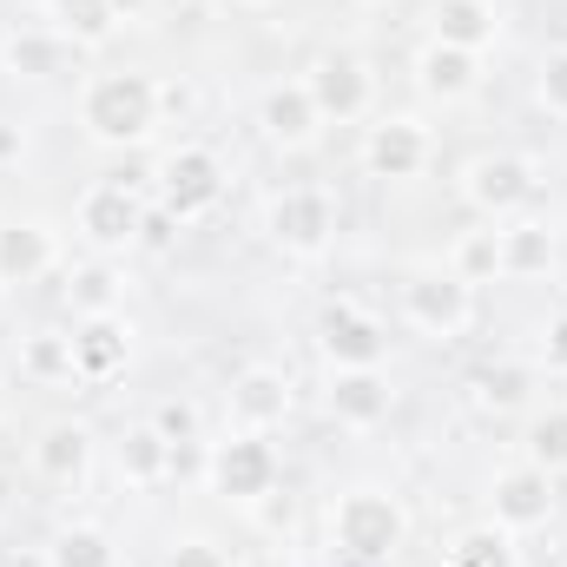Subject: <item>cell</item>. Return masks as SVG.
<instances>
[{
	"instance_id": "8992f818",
	"label": "cell",
	"mask_w": 567,
	"mask_h": 567,
	"mask_svg": "<svg viewBox=\"0 0 567 567\" xmlns=\"http://www.w3.org/2000/svg\"><path fill=\"white\" fill-rule=\"evenodd\" d=\"M462 198L488 218V225H508L528 198H535V165L522 152H482L468 172H462Z\"/></svg>"
},
{
	"instance_id": "d6986e66",
	"label": "cell",
	"mask_w": 567,
	"mask_h": 567,
	"mask_svg": "<svg viewBox=\"0 0 567 567\" xmlns=\"http://www.w3.org/2000/svg\"><path fill=\"white\" fill-rule=\"evenodd\" d=\"M86 462H93V429L86 423H53L40 442H33V468L47 475V482H80L86 475Z\"/></svg>"
},
{
	"instance_id": "6da1fadb",
	"label": "cell",
	"mask_w": 567,
	"mask_h": 567,
	"mask_svg": "<svg viewBox=\"0 0 567 567\" xmlns=\"http://www.w3.org/2000/svg\"><path fill=\"white\" fill-rule=\"evenodd\" d=\"M158 80L152 73H93L80 86V126L100 145H140L158 126Z\"/></svg>"
},
{
	"instance_id": "b9f144b4",
	"label": "cell",
	"mask_w": 567,
	"mask_h": 567,
	"mask_svg": "<svg viewBox=\"0 0 567 567\" xmlns=\"http://www.w3.org/2000/svg\"><path fill=\"white\" fill-rule=\"evenodd\" d=\"M0 416H7V390H0Z\"/></svg>"
},
{
	"instance_id": "9c48e42d",
	"label": "cell",
	"mask_w": 567,
	"mask_h": 567,
	"mask_svg": "<svg viewBox=\"0 0 567 567\" xmlns=\"http://www.w3.org/2000/svg\"><path fill=\"white\" fill-rule=\"evenodd\" d=\"M265 231H271V245H284L290 258H317V251L330 245V231H337V205H330V192H317V185H290V192L271 198Z\"/></svg>"
},
{
	"instance_id": "836d02e7",
	"label": "cell",
	"mask_w": 567,
	"mask_h": 567,
	"mask_svg": "<svg viewBox=\"0 0 567 567\" xmlns=\"http://www.w3.org/2000/svg\"><path fill=\"white\" fill-rule=\"evenodd\" d=\"M165 567H231V555H225L218 542L192 535V542H172V555H165Z\"/></svg>"
},
{
	"instance_id": "52a82bcc",
	"label": "cell",
	"mask_w": 567,
	"mask_h": 567,
	"mask_svg": "<svg viewBox=\"0 0 567 567\" xmlns=\"http://www.w3.org/2000/svg\"><path fill=\"white\" fill-rule=\"evenodd\" d=\"M218 198H225V165H218V152L178 145V152L158 165V212H172L178 225L198 218V212H212Z\"/></svg>"
},
{
	"instance_id": "e575fe53",
	"label": "cell",
	"mask_w": 567,
	"mask_h": 567,
	"mask_svg": "<svg viewBox=\"0 0 567 567\" xmlns=\"http://www.w3.org/2000/svg\"><path fill=\"white\" fill-rule=\"evenodd\" d=\"M542 363L567 377V310H561V317H548V337H542Z\"/></svg>"
},
{
	"instance_id": "7402d4cb",
	"label": "cell",
	"mask_w": 567,
	"mask_h": 567,
	"mask_svg": "<svg viewBox=\"0 0 567 567\" xmlns=\"http://www.w3.org/2000/svg\"><path fill=\"white\" fill-rule=\"evenodd\" d=\"M416 73H423L429 100H468V93H475V80H482V60H475V53H462V47L429 40L423 60H416Z\"/></svg>"
},
{
	"instance_id": "ab89813d",
	"label": "cell",
	"mask_w": 567,
	"mask_h": 567,
	"mask_svg": "<svg viewBox=\"0 0 567 567\" xmlns=\"http://www.w3.org/2000/svg\"><path fill=\"white\" fill-rule=\"evenodd\" d=\"M7 508H13V475L0 468V515H7Z\"/></svg>"
},
{
	"instance_id": "7a4b0ae2",
	"label": "cell",
	"mask_w": 567,
	"mask_h": 567,
	"mask_svg": "<svg viewBox=\"0 0 567 567\" xmlns=\"http://www.w3.org/2000/svg\"><path fill=\"white\" fill-rule=\"evenodd\" d=\"M403 535H410V515H403V502L396 495H383V488H350V495H337V508H330V548L337 555H350V561H390L396 548H403Z\"/></svg>"
},
{
	"instance_id": "1f68e13d",
	"label": "cell",
	"mask_w": 567,
	"mask_h": 567,
	"mask_svg": "<svg viewBox=\"0 0 567 567\" xmlns=\"http://www.w3.org/2000/svg\"><path fill=\"white\" fill-rule=\"evenodd\" d=\"M535 100L548 106V120H567V47H555L535 73Z\"/></svg>"
},
{
	"instance_id": "f35d334b",
	"label": "cell",
	"mask_w": 567,
	"mask_h": 567,
	"mask_svg": "<svg viewBox=\"0 0 567 567\" xmlns=\"http://www.w3.org/2000/svg\"><path fill=\"white\" fill-rule=\"evenodd\" d=\"M245 567H290V555H284V548H265V555H251Z\"/></svg>"
},
{
	"instance_id": "30bf717a",
	"label": "cell",
	"mask_w": 567,
	"mask_h": 567,
	"mask_svg": "<svg viewBox=\"0 0 567 567\" xmlns=\"http://www.w3.org/2000/svg\"><path fill=\"white\" fill-rule=\"evenodd\" d=\"M303 86H310L323 126H330V120H337V126H343V120H363V106H370V66H363L357 53H343V47L317 53L310 73H303Z\"/></svg>"
},
{
	"instance_id": "e0dca14e",
	"label": "cell",
	"mask_w": 567,
	"mask_h": 567,
	"mask_svg": "<svg viewBox=\"0 0 567 567\" xmlns=\"http://www.w3.org/2000/svg\"><path fill=\"white\" fill-rule=\"evenodd\" d=\"M284 416H290V377L284 370H245L231 383V423L238 429L271 435V429H284Z\"/></svg>"
},
{
	"instance_id": "2e32d148",
	"label": "cell",
	"mask_w": 567,
	"mask_h": 567,
	"mask_svg": "<svg viewBox=\"0 0 567 567\" xmlns=\"http://www.w3.org/2000/svg\"><path fill=\"white\" fill-rule=\"evenodd\" d=\"M363 165H370L377 178H416L429 165V133L416 120H383V126H370V140H363Z\"/></svg>"
},
{
	"instance_id": "484cf974",
	"label": "cell",
	"mask_w": 567,
	"mask_h": 567,
	"mask_svg": "<svg viewBox=\"0 0 567 567\" xmlns=\"http://www.w3.org/2000/svg\"><path fill=\"white\" fill-rule=\"evenodd\" d=\"M20 370H27L33 383H80V370H73V337H60V330H40V337H27V350H20Z\"/></svg>"
},
{
	"instance_id": "277c9868",
	"label": "cell",
	"mask_w": 567,
	"mask_h": 567,
	"mask_svg": "<svg viewBox=\"0 0 567 567\" xmlns=\"http://www.w3.org/2000/svg\"><path fill=\"white\" fill-rule=\"evenodd\" d=\"M403 317L435 343H455L475 323V284H462L455 271H416L403 284Z\"/></svg>"
},
{
	"instance_id": "4316f807",
	"label": "cell",
	"mask_w": 567,
	"mask_h": 567,
	"mask_svg": "<svg viewBox=\"0 0 567 567\" xmlns=\"http://www.w3.org/2000/svg\"><path fill=\"white\" fill-rule=\"evenodd\" d=\"M528 383H535V377H528L522 363H482V370L468 377V390H475L482 410H522V403H528Z\"/></svg>"
},
{
	"instance_id": "5b68a950",
	"label": "cell",
	"mask_w": 567,
	"mask_h": 567,
	"mask_svg": "<svg viewBox=\"0 0 567 567\" xmlns=\"http://www.w3.org/2000/svg\"><path fill=\"white\" fill-rule=\"evenodd\" d=\"M80 231H86L100 251H126V245H140V238H145L140 185H133L126 172H113V178L86 185V192H80Z\"/></svg>"
},
{
	"instance_id": "ffe728a7",
	"label": "cell",
	"mask_w": 567,
	"mask_h": 567,
	"mask_svg": "<svg viewBox=\"0 0 567 567\" xmlns=\"http://www.w3.org/2000/svg\"><path fill=\"white\" fill-rule=\"evenodd\" d=\"M429 20H435V40L442 47H462V53H482L488 40H495V0H435L429 7Z\"/></svg>"
},
{
	"instance_id": "44dd1931",
	"label": "cell",
	"mask_w": 567,
	"mask_h": 567,
	"mask_svg": "<svg viewBox=\"0 0 567 567\" xmlns=\"http://www.w3.org/2000/svg\"><path fill=\"white\" fill-rule=\"evenodd\" d=\"M555 265V231L542 218H508L502 225V278H542Z\"/></svg>"
},
{
	"instance_id": "8fae6325",
	"label": "cell",
	"mask_w": 567,
	"mask_h": 567,
	"mask_svg": "<svg viewBox=\"0 0 567 567\" xmlns=\"http://www.w3.org/2000/svg\"><path fill=\"white\" fill-rule=\"evenodd\" d=\"M488 508H495V528H508V535L548 528V522H555V475H548V468H535V462H522V468L495 475Z\"/></svg>"
},
{
	"instance_id": "5bb4252c",
	"label": "cell",
	"mask_w": 567,
	"mask_h": 567,
	"mask_svg": "<svg viewBox=\"0 0 567 567\" xmlns=\"http://www.w3.org/2000/svg\"><path fill=\"white\" fill-rule=\"evenodd\" d=\"M66 60H73V40L60 27H13L0 40V66L13 80H53V73H66Z\"/></svg>"
},
{
	"instance_id": "d590c367",
	"label": "cell",
	"mask_w": 567,
	"mask_h": 567,
	"mask_svg": "<svg viewBox=\"0 0 567 567\" xmlns=\"http://www.w3.org/2000/svg\"><path fill=\"white\" fill-rule=\"evenodd\" d=\"M20 158H27V126L0 120V172H7V165H20Z\"/></svg>"
},
{
	"instance_id": "f546056e",
	"label": "cell",
	"mask_w": 567,
	"mask_h": 567,
	"mask_svg": "<svg viewBox=\"0 0 567 567\" xmlns=\"http://www.w3.org/2000/svg\"><path fill=\"white\" fill-rule=\"evenodd\" d=\"M528 462L548 468V475H567V403L542 410V416L528 423Z\"/></svg>"
},
{
	"instance_id": "74e56055",
	"label": "cell",
	"mask_w": 567,
	"mask_h": 567,
	"mask_svg": "<svg viewBox=\"0 0 567 567\" xmlns=\"http://www.w3.org/2000/svg\"><path fill=\"white\" fill-rule=\"evenodd\" d=\"M113 13H120V20H145V13H152V0H113Z\"/></svg>"
},
{
	"instance_id": "603a6c76",
	"label": "cell",
	"mask_w": 567,
	"mask_h": 567,
	"mask_svg": "<svg viewBox=\"0 0 567 567\" xmlns=\"http://www.w3.org/2000/svg\"><path fill=\"white\" fill-rule=\"evenodd\" d=\"M120 475H126L133 488H152V482H165V475H172V442H165V435H158L152 423L126 429V435H120Z\"/></svg>"
},
{
	"instance_id": "f1b7e54d",
	"label": "cell",
	"mask_w": 567,
	"mask_h": 567,
	"mask_svg": "<svg viewBox=\"0 0 567 567\" xmlns=\"http://www.w3.org/2000/svg\"><path fill=\"white\" fill-rule=\"evenodd\" d=\"M120 290H126V284H120L113 265H80L73 284H66V297H73L80 317H113V310H120Z\"/></svg>"
},
{
	"instance_id": "8d00e7d4",
	"label": "cell",
	"mask_w": 567,
	"mask_h": 567,
	"mask_svg": "<svg viewBox=\"0 0 567 567\" xmlns=\"http://www.w3.org/2000/svg\"><path fill=\"white\" fill-rule=\"evenodd\" d=\"M258 508H265V528H290V502H284L278 488H271V495H265Z\"/></svg>"
},
{
	"instance_id": "cb8c5ba5",
	"label": "cell",
	"mask_w": 567,
	"mask_h": 567,
	"mask_svg": "<svg viewBox=\"0 0 567 567\" xmlns=\"http://www.w3.org/2000/svg\"><path fill=\"white\" fill-rule=\"evenodd\" d=\"M47 27H60L73 47H100V40H113L120 13H113V0H47Z\"/></svg>"
},
{
	"instance_id": "d4e9b609",
	"label": "cell",
	"mask_w": 567,
	"mask_h": 567,
	"mask_svg": "<svg viewBox=\"0 0 567 567\" xmlns=\"http://www.w3.org/2000/svg\"><path fill=\"white\" fill-rule=\"evenodd\" d=\"M449 271L462 284H495L502 278V225H482V231H462L455 251H449Z\"/></svg>"
},
{
	"instance_id": "83f0119b",
	"label": "cell",
	"mask_w": 567,
	"mask_h": 567,
	"mask_svg": "<svg viewBox=\"0 0 567 567\" xmlns=\"http://www.w3.org/2000/svg\"><path fill=\"white\" fill-rule=\"evenodd\" d=\"M47 567H120V555H113V542L100 535V528H60L53 535V548H47Z\"/></svg>"
},
{
	"instance_id": "ba28073f",
	"label": "cell",
	"mask_w": 567,
	"mask_h": 567,
	"mask_svg": "<svg viewBox=\"0 0 567 567\" xmlns=\"http://www.w3.org/2000/svg\"><path fill=\"white\" fill-rule=\"evenodd\" d=\"M317 350H323L337 370H383L390 330H383L363 303L337 297V303H323V317H317Z\"/></svg>"
},
{
	"instance_id": "4fadbf2b",
	"label": "cell",
	"mask_w": 567,
	"mask_h": 567,
	"mask_svg": "<svg viewBox=\"0 0 567 567\" xmlns=\"http://www.w3.org/2000/svg\"><path fill=\"white\" fill-rule=\"evenodd\" d=\"M126 357H133V330L120 323V310L113 317H80V330H73V370H80V383H113L126 370Z\"/></svg>"
},
{
	"instance_id": "7bdbcfd3",
	"label": "cell",
	"mask_w": 567,
	"mask_h": 567,
	"mask_svg": "<svg viewBox=\"0 0 567 567\" xmlns=\"http://www.w3.org/2000/svg\"><path fill=\"white\" fill-rule=\"evenodd\" d=\"M0 297H7V284H0Z\"/></svg>"
},
{
	"instance_id": "4dcf8cb0",
	"label": "cell",
	"mask_w": 567,
	"mask_h": 567,
	"mask_svg": "<svg viewBox=\"0 0 567 567\" xmlns=\"http://www.w3.org/2000/svg\"><path fill=\"white\" fill-rule=\"evenodd\" d=\"M449 567H515V535L488 522V528H475L449 548Z\"/></svg>"
},
{
	"instance_id": "3957f363",
	"label": "cell",
	"mask_w": 567,
	"mask_h": 567,
	"mask_svg": "<svg viewBox=\"0 0 567 567\" xmlns=\"http://www.w3.org/2000/svg\"><path fill=\"white\" fill-rule=\"evenodd\" d=\"M205 482H212L225 502L258 508V502L278 488V449H271L258 429H231L225 442L205 449Z\"/></svg>"
},
{
	"instance_id": "7c38bea8",
	"label": "cell",
	"mask_w": 567,
	"mask_h": 567,
	"mask_svg": "<svg viewBox=\"0 0 567 567\" xmlns=\"http://www.w3.org/2000/svg\"><path fill=\"white\" fill-rule=\"evenodd\" d=\"M323 403H330V416L343 429H377L396 410V390H390L383 370H337L330 390H323Z\"/></svg>"
},
{
	"instance_id": "d6a6232c",
	"label": "cell",
	"mask_w": 567,
	"mask_h": 567,
	"mask_svg": "<svg viewBox=\"0 0 567 567\" xmlns=\"http://www.w3.org/2000/svg\"><path fill=\"white\" fill-rule=\"evenodd\" d=\"M152 429H158L165 442H198V403H185V396L158 403V410H152Z\"/></svg>"
},
{
	"instance_id": "9a60e30c",
	"label": "cell",
	"mask_w": 567,
	"mask_h": 567,
	"mask_svg": "<svg viewBox=\"0 0 567 567\" xmlns=\"http://www.w3.org/2000/svg\"><path fill=\"white\" fill-rule=\"evenodd\" d=\"M258 126H265V140L271 145H310L317 140V126H323V113H317V100H310V86L303 80H290V86H271L265 100H258Z\"/></svg>"
},
{
	"instance_id": "ac0fdd59",
	"label": "cell",
	"mask_w": 567,
	"mask_h": 567,
	"mask_svg": "<svg viewBox=\"0 0 567 567\" xmlns=\"http://www.w3.org/2000/svg\"><path fill=\"white\" fill-rule=\"evenodd\" d=\"M60 265V245L47 225H0V284H40Z\"/></svg>"
},
{
	"instance_id": "60d3db41",
	"label": "cell",
	"mask_w": 567,
	"mask_h": 567,
	"mask_svg": "<svg viewBox=\"0 0 567 567\" xmlns=\"http://www.w3.org/2000/svg\"><path fill=\"white\" fill-rule=\"evenodd\" d=\"M245 7H271V0H245Z\"/></svg>"
}]
</instances>
